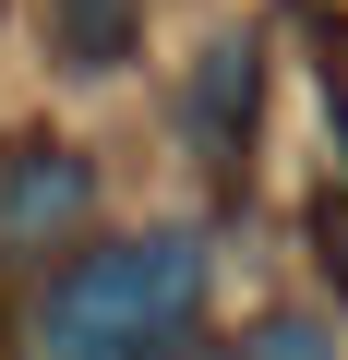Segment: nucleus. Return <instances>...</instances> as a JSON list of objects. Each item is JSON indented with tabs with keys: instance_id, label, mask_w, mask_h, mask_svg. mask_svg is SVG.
Here are the masks:
<instances>
[{
	"instance_id": "1",
	"label": "nucleus",
	"mask_w": 348,
	"mask_h": 360,
	"mask_svg": "<svg viewBox=\"0 0 348 360\" xmlns=\"http://www.w3.org/2000/svg\"><path fill=\"white\" fill-rule=\"evenodd\" d=\"M205 288V252L181 229H156V240H108L84 252L49 300H37V360H144L168 324L193 312Z\"/></svg>"
},
{
	"instance_id": "6",
	"label": "nucleus",
	"mask_w": 348,
	"mask_h": 360,
	"mask_svg": "<svg viewBox=\"0 0 348 360\" xmlns=\"http://www.w3.org/2000/svg\"><path fill=\"white\" fill-rule=\"evenodd\" d=\"M252 360H336V348H324L312 324H264V336H252Z\"/></svg>"
},
{
	"instance_id": "4",
	"label": "nucleus",
	"mask_w": 348,
	"mask_h": 360,
	"mask_svg": "<svg viewBox=\"0 0 348 360\" xmlns=\"http://www.w3.org/2000/svg\"><path fill=\"white\" fill-rule=\"evenodd\" d=\"M49 49L72 72H120L144 49V0H49Z\"/></svg>"
},
{
	"instance_id": "5",
	"label": "nucleus",
	"mask_w": 348,
	"mask_h": 360,
	"mask_svg": "<svg viewBox=\"0 0 348 360\" xmlns=\"http://www.w3.org/2000/svg\"><path fill=\"white\" fill-rule=\"evenodd\" d=\"M312 264H324V288L348 300V193H324V217H312Z\"/></svg>"
},
{
	"instance_id": "2",
	"label": "nucleus",
	"mask_w": 348,
	"mask_h": 360,
	"mask_svg": "<svg viewBox=\"0 0 348 360\" xmlns=\"http://www.w3.org/2000/svg\"><path fill=\"white\" fill-rule=\"evenodd\" d=\"M84 205H96L84 156H72V144H25V156H13V180H0V240L37 252V240H60Z\"/></svg>"
},
{
	"instance_id": "3",
	"label": "nucleus",
	"mask_w": 348,
	"mask_h": 360,
	"mask_svg": "<svg viewBox=\"0 0 348 360\" xmlns=\"http://www.w3.org/2000/svg\"><path fill=\"white\" fill-rule=\"evenodd\" d=\"M181 120H193L205 168H240V144H252V37H217V49L193 60V96H181Z\"/></svg>"
}]
</instances>
